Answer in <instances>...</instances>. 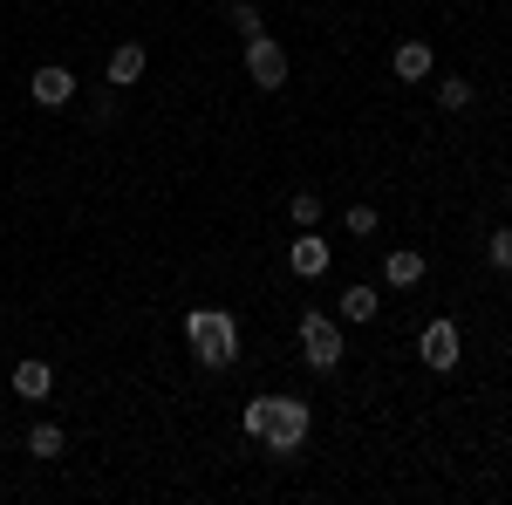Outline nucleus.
Listing matches in <instances>:
<instances>
[{
    "mask_svg": "<svg viewBox=\"0 0 512 505\" xmlns=\"http://www.w3.org/2000/svg\"><path fill=\"white\" fill-rule=\"evenodd\" d=\"M185 342H192L198 369H233V362H239V321H233V308H192V314H185Z\"/></svg>",
    "mask_w": 512,
    "mask_h": 505,
    "instance_id": "f257e3e1",
    "label": "nucleus"
},
{
    "mask_svg": "<svg viewBox=\"0 0 512 505\" xmlns=\"http://www.w3.org/2000/svg\"><path fill=\"white\" fill-rule=\"evenodd\" d=\"M308 430H315V410H308L301 396H274V417H267V430H260V444H267L274 458H301Z\"/></svg>",
    "mask_w": 512,
    "mask_h": 505,
    "instance_id": "f03ea898",
    "label": "nucleus"
},
{
    "mask_svg": "<svg viewBox=\"0 0 512 505\" xmlns=\"http://www.w3.org/2000/svg\"><path fill=\"white\" fill-rule=\"evenodd\" d=\"M342 355H349V349H342V328H335L321 308H308V314H301V362H308L315 376H335Z\"/></svg>",
    "mask_w": 512,
    "mask_h": 505,
    "instance_id": "7ed1b4c3",
    "label": "nucleus"
},
{
    "mask_svg": "<svg viewBox=\"0 0 512 505\" xmlns=\"http://www.w3.org/2000/svg\"><path fill=\"white\" fill-rule=\"evenodd\" d=\"M417 355H424V369H437V376H451V369L465 362V335H458V321H451V314H437L431 328L417 335Z\"/></svg>",
    "mask_w": 512,
    "mask_h": 505,
    "instance_id": "20e7f679",
    "label": "nucleus"
},
{
    "mask_svg": "<svg viewBox=\"0 0 512 505\" xmlns=\"http://www.w3.org/2000/svg\"><path fill=\"white\" fill-rule=\"evenodd\" d=\"M246 76H253V89H287V48L274 35H253L246 41Z\"/></svg>",
    "mask_w": 512,
    "mask_h": 505,
    "instance_id": "39448f33",
    "label": "nucleus"
},
{
    "mask_svg": "<svg viewBox=\"0 0 512 505\" xmlns=\"http://www.w3.org/2000/svg\"><path fill=\"white\" fill-rule=\"evenodd\" d=\"M28 96H35L41 110H62V103H76V69H62V62H41L35 76H28Z\"/></svg>",
    "mask_w": 512,
    "mask_h": 505,
    "instance_id": "423d86ee",
    "label": "nucleus"
},
{
    "mask_svg": "<svg viewBox=\"0 0 512 505\" xmlns=\"http://www.w3.org/2000/svg\"><path fill=\"white\" fill-rule=\"evenodd\" d=\"M390 76H396V82H431V76H437V55H431V41H396V55H390Z\"/></svg>",
    "mask_w": 512,
    "mask_h": 505,
    "instance_id": "0eeeda50",
    "label": "nucleus"
},
{
    "mask_svg": "<svg viewBox=\"0 0 512 505\" xmlns=\"http://www.w3.org/2000/svg\"><path fill=\"white\" fill-rule=\"evenodd\" d=\"M14 396H21V403H48V396H55V362H41V355L14 362Z\"/></svg>",
    "mask_w": 512,
    "mask_h": 505,
    "instance_id": "6e6552de",
    "label": "nucleus"
},
{
    "mask_svg": "<svg viewBox=\"0 0 512 505\" xmlns=\"http://www.w3.org/2000/svg\"><path fill=\"white\" fill-rule=\"evenodd\" d=\"M287 267L301 273V280H321V273H328V239H321L315 226H308V233L287 246Z\"/></svg>",
    "mask_w": 512,
    "mask_h": 505,
    "instance_id": "1a4fd4ad",
    "label": "nucleus"
},
{
    "mask_svg": "<svg viewBox=\"0 0 512 505\" xmlns=\"http://www.w3.org/2000/svg\"><path fill=\"white\" fill-rule=\"evenodd\" d=\"M144 62H151V55H144V41H117V48H110V69H103V76H110V89L144 82Z\"/></svg>",
    "mask_w": 512,
    "mask_h": 505,
    "instance_id": "9d476101",
    "label": "nucleus"
},
{
    "mask_svg": "<svg viewBox=\"0 0 512 505\" xmlns=\"http://www.w3.org/2000/svg\"><path fill=\"white\" fill-rule=\"evenodd\" d=\"M424 280V253L417 246H390L383 253V287H417Z\"/></svg>",
    "mask_w": 512,
    "mask_h": 505,
    "instance_id": "9b49d317",
    "label": "nucleus"
},
{
    "mask_svg": "<svg viewBox=\"0 0 512 505\" xmlns=\"http://www.w3.org/2000/svg\"><path fill=\"white\" fill-rule=\"evenodd\" d=\"M69 451V437H62V424H35L28 430V458H41V465H55Z\"/></svg>",
    "mask_w": 512,
    "mask_h": 505,
    "instance_id": "f8f14e48",
    "label": "nucleus"
},
{
    "mask_svg": "<svg viewBox=\"0 0 512 505\" xmlns=\"http://www.w3.org/2000/svg\"><path fill=\"white\" fill-rule=\"evenodd\" d=\"M376 308H383V301H376V287H369V280L342 287V321H376Z\"/></svg>",
    "mask_w": 512,
    "mask_h": 505,
    "instance_id": "ddd939ff",
    "label": "nucleus"
},
{
    "mask_svg": "<svg viewBox=\"0 0 512 505\" xmlns=\"http://www.w3.org/2000/svg\"><path fill=\"white\" fill-rule=\"evenodd\" d=\"M472 82L465 76H437V110H451V117H465V110H472Z\"/></svg>",
    "mask_w": 512,
    "mask_h": 505,
    "instance_id": "4468645a",
    "label": "nucleus"
},
{
    "mask_svg": "<svg viewBox=\"0 0 512 505\" xmlns=\"http://www.w3.org/2000/svg\"><path fill=\"white\" fill-rule=\"evenodd\" d=\"M226 28H233L239 41H253V35H267V21H260V7H253V0H233V7H226Z\"/></svg>",
    "mask_w": 512,
    "mask_h": 505,
    "instance_id": "2eb2a0df",
    "label": "nucleus"
},
{
    "mask_svg": "<svg viewBox=\"0 0 512 505\" xmlns=\"http://www.w3.org/2000/svg\"><path fill=\"white\" fill-rule=\"evenodd\" d=\"M287 219H294L301 233H308V226H321V192H294V198H287Z\"/></svg>",
    "mask_w": 512,
    "mask_h": 505,
    "instance_id": "dca6fc26",
    "label": "nucleus"
},
{
    "mask_svg": "<svg viewBox=\"0 0 512 505\" xmlns=\"http://www.w3.org/2000/svg\"><path fill=\"white\" fill-rule=\"evenodd\" d=\"M485 260H492V273H512V226H499L485 239Z\"/></svg>",
    "mask_w": 512,
    "mask_h": 505,
    "instance_id": "f3484780",
    "label": "nucleus"
},
{
    "mask_svg": "<svg viewBox=\"0 0 512 505\" xmlns=\"http://www.w3.org/2000/svg\"><path fill=\"white\" fill-rule=\"evenodd\" d=\"M267 417H274V396H253V403H246V410H239V424L253 430V437H260V430H267Z\"/></svg>",
    "mask_w": 512,
    "mask_h": 505,
    "instance_id": "a211bd4d",
    "label": "nucleus"
},
{
    "mask_svg": "<svg viewBox=\"0 0 512 505\" xmlns=\"http://www.w3.org/2000/svg\"><path fill=\"white\" fill-rule=\"evenodd\" d=\"M342 226H349L355 239H369V233H376V205H349V212H342Z\"/></svg>",
    "mask_w": 512,
    "mask_h": 505,
    "instance_id": "6ab92c4d",
    "label": "nucleus"
}]
</instances>
